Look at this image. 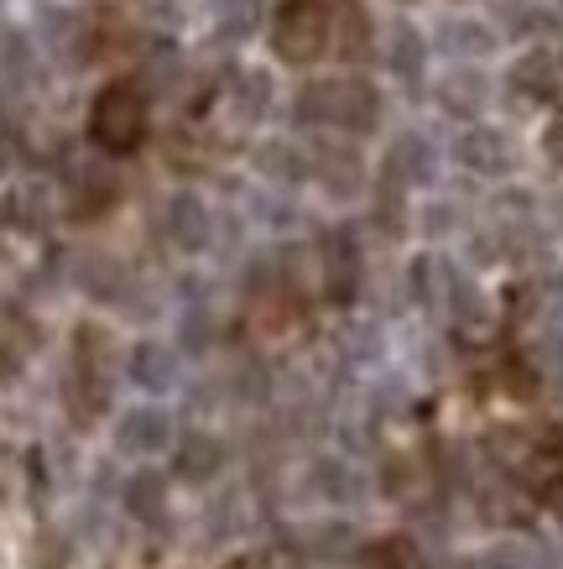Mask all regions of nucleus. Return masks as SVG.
<instances>
[{
  "mask_svg": "<svg viewBox=\"0 0 563 569\" xmlns=\"http://www.w3.org/2000/svg\"><path fill=\"white\" fill-rule=\"evenodd\" d=\"M298 121L303 126H340V131H375L381 121V94L365 79H319L298 94Z\"/></svg>",
  "mask_w": 563,
  "mask_h": 569,
  "instance_id": "obj_1",
  "label": "nucleus"
},
{
  "mask_svg": "<svg viewBox=\"0 0 563 569\" xmlns=\"http://www.w3.org/2000/svg\"><path fill=\"white\" fill-rule=\"evenodd\" d=\"M89 131H94V141L104 152H137L141 137H147V100L131 84H110L94 100Z\"/></svg>",
  "mask_w": 563,
  "mask_h": 569,
  "instance_id": "obj_2",
  "label": "nucleus"
},
{
  "mask_svg": "<svg viewBox=\"0 0 563 569\" xmlns=\"http://www.w3.org/2000/svg\"><path fill=\"white\" fill-rule=\"evenodd\" d=\"M272 42L282 63H313L329 48V6L324 0H288L272 21Z\"/></svg>",
  "mask_w": 563,
  "mask_h": 569,
  "instance_id": "obj_3",
  "label": "nucleus"
},
{
  "mask_svg": "<svg viewBox=\"0 0 563 569\" xmlns=\"http://www.w3.org/2000/svg\"><path fill=\"white\" fill-rule=\"evenodd\" d=\"M454 157H460L470 173L480 178H501V173H512V141H506V131H495V126H470L460 141H454Z\"/></svg>",
  "mask_w": 563,
  "mask_h": 569,
  "instance_id": "obj_4",
  "label": "nucleus"
},
{
  "mask_svg": "<svg viewBox=\"0 0 563 569\" xmlns=\"http://www.w3.org/2000/svg\"><path fill=\"white\" fill-rule=\"evenodd\" d=\"M168 439H172V418L162 408H131L115 429V445L125 455H157V449H168Z\"/></svg>",
  "mask_w": 563,
  "mask_h": 569,
  "instance_id": "obj_5",
  "label": "nucleus"
},
{
  "mask_svg": "<svg viewBox=\"0 0 563 569\" xmlns=\"http://www.w3.org/2000/svg\"><path fill=\"white\" fill-rule=\"evenodd\" d=\"M506 89H512L516 104H543L559 94V73H553V58L532 48L527 58H516L512 73H506Z\"/></svg>",
  "mask_w": 563,
  "mask_h": 569,
  "instance_id": "obj_6",
  "label": "nucleus"
},
{
  "mask_svg": "<svg viewBox=\"0 0 563 569\" xmlns=\"http://www.w3.org/2000/svg\"><path fill=\"white\" fill-rule=\"evenodd\" d=\"M168 236L183 246V251H204L209 246V204L199 199V193H172Z\"/></svg>",
  "mask_w": 563,
  "mask_h": 569,
  "instance_id": "obj_7",
  "label": "nucleus"
},
{
  "mask_svg": "<svg viewBox=\"0 0 563 569\" xmlns=\"http://www.w3.org/2000/svg\"><path fill=\"white\" fill-rule=\"evenodd\" d=\"M423 63H428V48L412 21H396L386 32V69L402 79V84H423Z\"/></svg>",
  "mask_w": 563,
  "mask_h": 569,
  "instance_id": "obj_8",
  "label": "nucleus"
},
{
  "mask_svg": "<svg viewBox=\"0 0 563 569\" xmlns=\"http://www.w3.org/2000/svg\"><path fill=\"white\" fill-rule=\"evenodd\" d=\"M485 94H491V84H485V73H475V69H454V73H444V84H439V104H444L449 116H480Z\"/></svg>",
  "mask_w": 563,
  "mask_h": 569,
  "instance_id": "obj_9",
  "label": "nucleus"
},
{
  "mask_svg": "<svg viewBox=\"0 0 563 569\" xmlns=\"http://www.w3.org/2000/svg\"><path fill=\"white\" fill-rule=\"evenodd\" d=\"M392 168L402 183H433V168H439V152H433V141L428 137H402L392 147Z\"/></svg>",
  "mask_w": 563,
  "mask_h": 569,
  "instance_id": "obj_10",
  "label": "nucleus"
},
{
  "mask_svg": "<svg viewBox=\"0 0 563 569\" xmlns=\"http://www.w3.org/2000/svg\"><path fill=\"white\" fill-rule=\"evenodd\" d=\"M444 52H464V58H480V52L495 48V32L485 27V21H470V17H449L444 27H439V37H433Z\"/></svg>",
  "mask_w": 563,
  "mask_h": 569,
  "instance_id": "obj_11",
  "label": "nucleus"
},
{
  "mask_svg": "<svg viewBox=\"0 0 563 569\" xmlns=\"http://www.w3.org/2000/svg\"><path fill=\"white\" fill-rule=\"evenodd\" d=\"M131 377H137L141 387H152V392H162V387H172V381H178V356H172L168 346H157V340H147V346L131 350Z\"/></svg>",
  "mask_w": 563,
  "mask_h": 569,
  "instance_id": "obj_12",
  "label": "nucleus"
},
{
  "mask_svg": "<svg viewBox=\"0 0 563 569\" xmlns=\"http://www.w3.org/2000/svg\"><path fill=\"white\" fill-rule=\"evenodd\" d=\"M319 183H324L329 193H355L360 189V152L355 147H324L319 152Z\"/></svg>",
  "mask_w": 563,
  "mask_h": 569,
  "instance_id": "obj_13",
  "label": "nucleus"
},
{
  "mask_svg": "<svg viewBox=\"0 0 563 569\" xmlns=\"http://www.w3.org/2000/svg\"><path fill=\"white\" fill-rule=\"evenodd\" d=\"M224 466V445L220 439H209V433H193L178 455V470H183V481H209V476H220Z\"/></svg>",
  "mask_w": 563,
  "mask_h": 569,
  "instance_id": "obj_14",
  "label": "nucleus"
},
{
  "mask_svg": "<svg viewBox=\"0 0 563 569\" xmlns=\"http://www.w3.org/2000/svg\"><path fill=\"white\" fill-rule=\"evenodd\" d=\"M261 27V0H214V32L220 37H251Z\"/></svg>",
  "mask_w": 563,
  "mask_h": 569,
  "instance_id": "obj_15",
  "label": "nucleus"
},
{
  "mask_svg": "<svg viewBox=\"0 0 563 569\" xmlns=\"http://www.w3.org/2000/svg\"><path fill=\"white\" fill-rule=\"evenodd\" d=\"M125 507L147 522L162 518V512H168V486H162V476H137V481L125 486Z\"/></svg>",
  "mask_w": 563,
  "mask_h": 569,
  "instance_id": "obj_16",
  "label": "nucleus"
},
{
  "mask_svg": "<svg viewBox=\"0 0 563 569\" xmlns=\"http://www.w3.org/2000/svg\"><path fill=\"white\" fill-rule=\"evenodd\" d=\"M257 168L267 178H282V183H298V178H303V162H298V152H292L288 141H267L257 152Z\"/></svg>",
  "mask_w": 563,
  "mask_h": 569,
  "instance_id": "obj_17",
  "label": "nucleus"
},
{
  "mask_svg": "<svg viewBox=\"0 0 563 569\" xmlns=\"http://www.w3.org/2000/svg\"><path fill=\"white\" fill-rule=\"evenodd\" d=\"M235 84L240 89H230V100H240V121H257L261 110H267V100H272V94H267V73H261V69H245Z\"/></svg>",
  "mask_w": 563,
  "mask_h": 569,
  "instance_id": "obj_18",
  "label": "nucleus"
},
{
  "mask_svg": "<svg viewBox=\"0 0 563 569\" xmlns=\"http://www.w3.org/2000/svg\"><path fill=\"white\" fill-rule=\"evenodd\" d=\"M365 37H371V21L350 6V11H344V58H360V52H365Z\"/></svg>",
  "mask_w": 563,
  "mask_h": 569,
  "instance_id": "obj_19",
  "label": "nucleus"
},
{
  "mask_svg": "<svg viewBox=\"0 0 563 569\" xmlns=\"http://www.w3.org/2000/svg\"><path fill=\"white\" fill-rule=\"evenodd\" d=\"M543 147H547V157L563 168V110H559V121L547 126V137H543Z\"/></svg>",
  "mask_w": 563,
  "mask_h": 569,
  "instance_id": "obj_20",
  "label": "nucleus"
},
{
  "mask_svg": "<svg viewBox=\"0 0 563 569\" xmlns=\"http://www.w3.org/2000/svg\"><path fill=\"white\" fill-rule=\"evenodd\" d=\"M547 507H553V518L563 522V481H553V486H547Z\"/></svg>",
  "mask_w": 563,
  "mask_h": 569,
  "instance_id": "obj_21",
  "label": "nucleus"
},
{
  "mask_svg": "<svg viewBox=\"0 0 563 569\" xmlns=\"http://www.w3.org/2000/svg\"><path fill=\"white\" fill-rule=\"evenodd\" d=\"M559 63H563V58H559Z\"/></svg>",
  "mask_w": 563,
  "mask_h": 569,
  "instance_id": "obj_22",
  "label": "nucleus"
}]
</instances>
